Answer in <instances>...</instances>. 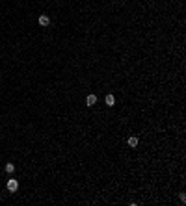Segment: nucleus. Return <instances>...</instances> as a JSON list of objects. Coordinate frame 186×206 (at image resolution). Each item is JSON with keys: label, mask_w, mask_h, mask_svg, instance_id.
I'll return each instance as SVG.
<instances>
[{"label": "nucleus", "mask_w": 186, "mask_h": 206, "mask_svg": "<svg viewBox=\"0 0 186 206\" xmlns=\"http://www.w3.org/2000/svg\"><path fill=\"white\" fill-rule=\"evenodd\" d=\"M6 188H7V191L15 193V191L19 189V182L15 180V178H9V180H7V184H6Z\"/></svg>", "instance_id": "1"}, {"label": "nucleus", "mask_w": 186, "mask_h": 206, "mask_svg": "<svg viewBox=\"0 0 186 206\" xmlns=\"http://www.w3.org/2000/svg\"><path fill=\"white\" fill-rule=\"evenodd\" d=\"M37 22H39V26H49L50 24V17L49 15H39Z\"/></svg>", "instance_id": "2"}, {"label": "nucleus", "mask_w": 186, "mask_h": 206, "mask_svg": "<svg viewBox=\"0 0 186 206\" xmlns=\"http://www.w3.org/2000/svg\"><path fill=\"white\" fill-rule=\"evenodd\" d=\"M4 169H6V173H9V175H11V173L15 171V165L9 162V164H6V167H4Z\"/></svg>", "instance_id": "6"}, {"label": "nucleus", "mask_w": 186, "mask_h": 206, "mask_svg": "<svg viewBox=\"0 0 186 206\" xmlns=\"http://www.w3.org/2000/svg\"><path fill=\"white\" fill-rule=\"evenodd\" d=\"M126 143H129V147H138V137H134V136H130L129 139H126Z\"/></svg>", "instance_id": "5"}, {"label": "nucleus", "mask_w": 186, "mask_h": 206, "mask_svg": "<svg viewBox=\"0 0 186 206\" xmlns=\"http://www.w3.org/2000/svg\"><path fill=\"white\" fill-rule=\"evenodd\" d=\"M97 104V95H88V97H86V106H95Z\"/></svg>", "instance_id": "3"}, {"label": "nucleus", "mask_w": 186, "mask_h": 206, "mask_svg": "<svg viewBox=\"0 0 186 206\" xmlns=\"http://www.w3.org/2000/svg\"><path fill=\"white\" fill-rule=\"evenodd\" d=\"M104 102H106V106H110V108H112V106H116V97H114V95H106Z\"/></svg>", "instance_id": "4"}]
</instances>
